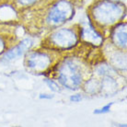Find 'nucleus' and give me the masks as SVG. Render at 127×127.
<instances>
[{
    "label": "nucleus",
    "instance_id": "obj_12",
    "mask_svg": "<svg viewBox=\"0 0 127 127\" xmlns=\"http://www.w3.org/2000/svg\"><path fill=\"white\" fill-rule=\"evenodd\" d=\"M5 49H6V42L3 40V38L0 36V54L5 52Z\"/></svg>",
    "mask_w": 127,
    "mask_h": 127
},
{
    "label": "nucleus",
    "instance_id": "obj_11",
    "mask_svg": "<svg viewBox=\"0 0 127 127\" xmlns=\"http://www.w3.org/2000/svg\"><path fill=\"white\" fill-rule=\"evenodd\" d=\"M111 105H112V103L106 105V106H104V107H103V108H101V109L96 110V111H94V113H104V112H107V111H110V109H111Z\"/></svg>",
    "mask_w": 127,
    "mask_h": 127
},
{
    "label": "nucleus",
    "instance_id": "obj_9",
    "mask_svg": "<svg viewBox=\"0 0 127 127\" xmlns=\"http://www.w3.org/2000/svg\"><path fill=\"white\" fill-rule=\"evenodd\" d=\"M38 0H17L18 4H19L22 6H30L35 4Z\"/></svg>",
    "mask_w": 127,
    "mask_h": 127
},
{
    "label": "nucleus",
    "instance_id": "obj_4",
    "mask_svg": "<svg viewBox=\"0 0 127 127\" xmlns=\"http://www.w3.org/2000/svg\"><path fill=\"white\" fill-rule=\"evenodd\" d=\"M78 41L76 32L72 29H60L52 33L48 38V44L54 49L66 50L74 47Z\"/></svg>",
    "mask_w": 127,
    "mask_h": 127
},
{
    "label": "nucleus",
    "instance_id": "obj_5",
    "mask_svg": "<svg viewBox=\"0 0 127 127\" xmlns=\"http://www.w3.org/2000/svg\"><path fill=\"white\" fill-rule=\"evenodd\" d=\"M51 55L46 52L33 51L28 53L25 59V64L30 70L36 73H42L51 66Z\"/></svg>",
    "mask_w": 127,
    "mask_h": 127
},
{
    "label": "nucleus",
    "instance_id": "obj_8",
    "mask_svg": "<svg viewBox=\"0 0 127 127\" xmlns=\"http://www.w3.org/2000/svg\"><path fill=\"white\" fill-rule=\"evenodd\" d=\"M111 41L116 47L122 50L126 49V24L121 23L116 25L111 32Z\"/></svg>",
    "mask_w": 127,
    "mask_h": 127
},
{
    "label": "nucleus",
    "instance_id": "obj_1",
    "mask_svg": "<svg viewBox=\"0 0 127 127\" xmlns=\"http://www.w3.org/2000/svg\"><path fill=\"white\" fill-rule=\"evenodd\" d=\"M124 6L111 0H101L91 8V17L97 25H114L124 16Z\"/></svg>",
    "mask_w": 127,
    "mask_h": 127
},
{
    "label": "nucleus",
    "instance_id": "obj_7",
    "mask_svg": "<svg viewBox=\"0 0 127 127\" xmlns=\"http://www.w3.org/2000/svg\"><path fill=\"white\" fill-rule=\"evenodd\" d=\"M32 45V40L31 39H25L22 41H20L18 45L14 46L12 49H10L6 52L4 55V59L6 61H12L14 59L20 57L21 55L25 54L26 52L29 51Z\"/></svg>",
    "mask_w": 127,
    "mask_h": 127
},
{
    "label": "nucleus",
    "instance_id": "obj_2",
    "mask_svg": "<svg viewBox=\"0 0 127 127\" xmlns=\"http://www.w3.org/2000/svg\"><path fill=\"white\" fill-rule=\"evenodd\" d=\"M57 78L64 87L76 90L83 82V72L78 64L72 59H66L61 64L57 72Z\"/></svg>",
    "mask_w": 127,
    "mask_h": 127
},
{
    "label": "nucleus",
    "instance_id": "obj_3",
    "mask_svg": "<svg viewBox=\"0 0 127 127\" xmlns=\"http://www.w3.org/2000/svg\"><path fill=\"white\" fill-rule=\"evenodd\" d=\"M73 15L74 7L70 1L57 0L48 10L45 22L49 27L55 28L71 19Z\"/></svg>",
    "mask_w": 127,
    "mask_h": 127
},
{
    "label": "nucleus",
    "instance_id": "obj_6",
    "mask_svg": "<svg viewBox=\"0 0 127 127\" xmlns=\"http://www.w3.org/2000/svg\"><path fill=\"white\" fill-rule=\"evenodd\" d=\"M80 39L84 42L89 43V44L95 45V46H99L103 41L101 34H99L95 30L94 26L90 21H85L83 25L80 28Z\"/></svg>",
    "mask_w": 127,
    "mask_h": 127
},
{
    "label": "nucleus",
    "instance_id": "obj_13",
    "mask_svg": "<svg viewBox=\"0 0 127 127\" xmlns=\"http://www.w3.org/2000/svg\"><path fill=\"white\" fill-rule=\"evenodd\" d=\"M81 99H82V97L80 95H74L70 98V100L74 102H78V101H80Z\"/></svg>",
    "mask_w": 127,
    "mask_h": 127
},
{
    "label": "nucleus",
    "instance_id": "obj_10",
    "mask_svg": "<svg viewBox=\"0 0 127 127\" xmlns=\"http://www.w3.org/2000/svg\"><path fill=\"white\" fill-rule=\"evenodd\" d=\"M46 82H47V84L49 85V86L51 87V89L54 90V91H59L60 90V89H59V87H58V85L56 84L55 82H54L53 80H49V79H46Z\"/></svg>",
    "mask_w": 127,
    "mask_h": 127
}]
</instances>
